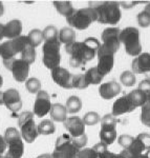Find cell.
Instances as JSON below:
<instances>
[{"label":"cell","instance_id":"cell-43","mask_svg":"<svg viewBox=\"0 0 150 158\" xmlns=\"http://www.w3.org/2000/svg\"><path fill=\"white\" fill-rule=\"evenodd\" d=\"M99 158H126V157L124 156L122 153H120V154H116V153H112L110 151H106V152L102 153V154H100Z\"/></svg>","mask_w":150,"mask_h":158},{"label":"cell","instance_id":"cell-5","mask_svg":"<svg viewBox=\"0 0 150 158\" xmlns=\"http://www.w3.org/2000/svg\"><path fill=\"white\" fill-rule=\"evenodd\" d=\"M120 40L123 43L125 52L128 55L136 57L142 53V44L140 41V32L136 27H126L120 33Z\"/></svg>","mask_w":150,"mask_h":158},{"label":"cell","instance_id":"cell-45","mask_svg":"<svg viewBox=\"0 0 150 158\" xmlns=\"http://www.w3.org/2000/svg\"><path fill=\"white\" fill-rule=\"evenodd\" d=\"M6 149H7V146H6V139H4L3 136L0 135V156L6 151Z\"/></svg>","mask_w":150,"mask_h":158},{"label":"cell","instance_id":"cell-54","mask_svg":"<svg viewBox=\"0 0 150 158\" xmlns=\"http://www.w3.org/2000/svg\"><path fill=\"white\" fill-rule=\"evenodd\" d=\"M2 85H3V78H2V76L0 75V88L2 86Z\"/></svg>","mask_w":150,"mask_h":158},{"label":"cell","instance_id":"cell-39","mask_svg":"<svg viewBox=\"0 0 150 158\" xmlns=\"http://www.w3.org/2000/svg\"><path fill=\"white\" fill-rule=\"evenodd\" d=\"M134 138L132 136L128 134H122L120 137H119L118 141H119V144L123 148L124 150H128L129 148L131 147L132 142H133Z\"/></svg>","mask_w":150,"mask_h":158},{"label":"cell","instance_id":"cell-23","mask_svg":"<svg viewBox=\"0 0 150 158\" xmlns=\"http://www.w3.org/2000/svg\"><path fill=\"white\" fill-rule=\"evenodd\" d=\"M58 39L61 44L68 45L70 43L76 41V33L72 27H63L60 30L59 35H58Z\"/></svg>","mask_w":150,"mask_h":158},{"label":"cell","instance_id":"cell-6","mask_svg":"<svg viewBox=\"0 0 150 158\" xmlns=\"http://www.w3.org/2000/svg\"><path fill=\"white\" fill-rule=\"evenodd\" d=\"M7 151L4 158H21L24 152V144L20 132L15 128H7L4 133Z\"/></svg>","mask_w":150,"mask_h":158},{"label":"cell","instance_id":"cell-9","mask_svg":"<svg viewBox=\"0 0 150 158\" xmlns=\"http://www.w3.org/2000/svg\"><path fill=\"white\" fill-rule=\"evenodd\" d=\"M61 43L58 40L46 41L43 44V63L48 70H54L55 68L60 67L61 55H60Z\"/></svg>","mask_w":150,"mask_h":158},{"label":"cell","instance_id":"cell-21","mask_svg":"<svg viewBox=\"0 0 150 158\" xmlns=\"http://www.w3.org/2000/svg\"><path fill=\"white\" fill-rule=\"evenodd\" d=\"M49 114L54 121L64 122L66 119H67V111H66V108L63 104H60V103L53 104Z\"/></svg>","mask_w":150,"mask_h":158},{"label":"cell","instance_id":"cell-4","mask_svg":"<svg viewBox=\"0 0 150 158\" xmlns=\"http://www.w3.org/2000/svg\"><path fill=\"white\" fill-rule=\"evenodd\" d=\"M68 25L76 30H86L93 22L97 21V13L91 7L75 10V12L66 18Z\"/></svg>","mask_w":150,"mask_h":158},{"label":"cell","instance_id":"cell-20","mask_svg":"<svg viewBox=\"0 0 150 158\" xmlns=\"http://www.w3.org/2000/svg\"><path fill=\"white\" fill-rule=\"evenodd\" d=\"M22 32V22L18 19H14L4 24V37L9 40L21 36Z\"/></svg>","mask_w":150,"mask_h":158},{"label":"cell","instance_id":"cell-14","mask_svg":"<svg viewBox=\"0 0 150 158\" xmlns=\"http://www.w3.org/2000/svg\"><path fill=\"white\" fill-rule=\"evenodd\" d=\"M73 75L62 67H57L52 71L53 80L63 89H73Z\"/></svg>","mask_w":150,"mask_h":158},{"label":"cell","instance_id":"cell-18","mask_svg":"<svg viewBox=\"0 0 150 158\" xmlns=\"http://www.w3.org/2000/svg\"><path fill=\"white\" fill-rule=\"evenodd\" d=\"M133 110H136V108L133 106V104L131 103L130 99L128 98L127 95L122 96L118 99L116 101H114L113 106H112V115L114 117L121 116L123 114L130 113Z\"/></svg>","mask_w":150,"mask_h":158},{"label":"cell","instance_id":"cell-47","mask_svg":"<svg viewBox=\"0 0 150 158\" xmlns=\"http://www.w3.org/2000/svg\"><path fill=\"white\" fill-rule=\"evenodd\" d=\"M136 2H121L120 6H123L125 9H131L133 6H136Z\"/></svg>","mask_w":150,"mask_h":158},{"label":"cell","instance_id":"cell-53","mask_svg":"<svg viewBox=\"0 0 150 158\" xmlns=\"http://www.w3.org/2000/svg\"><path fill=\"white\" fill-rule=\"evenodd\" d=\"M145 156H146V158H150V149L145 152Z\"/></svg>","mask_w":150,"mask_h":158},{"label":"cell","instance_id":"cell-31","mask_svg":"<svg viewBox=\"0 0 150 158\" xmlns=\"http://www.w3.org/2000/svg\"><path fill=\"white\" fill-rule=\"evenodd\" d=\"M43 34V40L44 42L46 41H54V40H58V35L59 32L56 29V27L54 25H47L42 32Z\"/></svg>","mask_w":150,"mask_h":158},{"label":"cell","instance_id":"cell-41","mask_svg":"<svg viewBox=\"0 0 150 158\" xmlns=\"http://www.w3.org/2000/svg\"><path fill=\"white\" fill-rule=\"evenodd\" d=\"M100 155L97 153L93 148H86L80 150L78 158H99Z\"/></svg>","mask_w":150,"mask_h":158},{"label":"cell","instance_id":"cell-42","mask_svg":"<svg viewBox=\"0 0 150 158\" xmlns=\"http://www.w3.org/2000/svg\"><path fill=\"white\" fill-rule=\"evenodd\" d=\"M138 89L140 91L144 92L147 96V94L150 93V79H144V80H142L140 82Z\"/></svg>","mask_w":150,"mask_h":158},{"label":"cell","instance_id":"cell-32","mask_svg":"<svg viewBox=\"0 0 150 158\" xmlns=\"http://www.w3.org/2000/svg\"><path fill=\"white\" fill-rule=\"evenodd\" d=\"M27 38H29L30 44H32L34 48H36L38 45L41 44V42L43 40L42 31L38 30V29H34V30L30 31L29 35H27Z\"/></svg>","mask_w":150,"mask_h":158},{"label":"cell","instance_id":"cell-19","mask_svg":"<svg viewBox=\"0 0 150 158\" xmlns=\"http://www.w3.org/2000/svg\"><path fill=\"white\" fill-rule=\"evenodd\" d=\"M121 92V85L116 81H108L99 86V95L103 99H112Z\"/></svg>","mask_w":150,"mask_h":158},{"label":"cell","instance_id":"cell-37","mask_svg":"<svg viewBox=\"0 0 150 158\" xmlns=\"http://www.w3.org/2000/svg\"><path fill=\"white\" fill-rule=\"evenodd\" d=\"M116 118L112 114H106L101 119V128L116 129Z\"/></svg>","mask_w":150,"mask_h":158},{"label":"cell","instance_id":"cell-2","mask_svg":"<svg viewBox=\"0 0 150 158\" xmlns=\"http://www.w3.org/2000/svg\"><path fill=\"white\" fill-rule=\"evenodd\" d=\"M89 7L97 13V21L104 24L114 25L121 20L120 3L109 2H89Z\"/></svg>","mask_w":150,"mask_h":158},{"label":"cell","instance_id":"cell-16","mask_svg":"<svg viewBox=\"0 0 150 158\" xmlns=\"http://www.w3.org/2000/svg\"><path fill=\"white\" fill-rule=\"evenodd\" d=\"M3 104L10 111L18 112L22 108V100L19 92L15 89H9L3 92Z\"/></svg>","mask_w":150,"mask_h":158},{"label":"cell","instance_id":"cell-17","mask_svg":"<svg viewBox=\"0 0 150 158\" xmlns=\"http://www.w3.org/2000/svg\"><path fill=\"white\" fill-rule=\"evenodd\" d=\"M131 67L133 74H150V54L141 53L132 60Z\"/></svg>","mask_w":150,"mask_h":158},{"label":"cell","instance_id":"cell-35","mask_svg":"<svg viewBox=\"0 0 150 158\" xmlns=\"http://www.w3.org/2000/svg\"><path fill=\"white\" fill-rule=\"evenodd\" d=\"M120 81L125 86H132L136 83V76L130 71H124L120 76Z\"/></svg>","mask_w":150,"mask_h":158},{"label":"cell","instance_id":"cell-52","mask_svg":"<svg viewBox=\"0 0 150 158\" xmlns=\"http://www.w3.org/2000/svg\"><path fill=\"white\" fill-rule=\"evenodd\" d=\"M144 11H145V12H147V13H148V14L150 15V2H149V3H147V4H146V6H145V10H144Z\"/></svg>","mask_w":150,"mask_h":158},{"label":"cell","instance_id":"cell-27","mask_svg":"<svg viewBox=\"0 0 150 158\" xmlns=\"http://www.w3.org/2000/svg\"><path fill=\"white\" fill-rule=\"evenodd\" d=\"M54 6L56 10H57V12L62 16H65L66 18L69 17L75 12L72 2L69 1H56L54 2Z\"/></svg>","mask_w":150,"mask_h":158},{"label":"cell","instance_id":"cell-24","mask_svg":"<svg viewBox=\"0 0 150 158\" xmlns=\"http://www.w3.org/2000/svg\"><path fill=\"white\" fill-rule=\"evenodd\" d=\"M127 96H128V98L130 99L131 103L133 104L134 108H139V106H143L145 103L147 102V96L146 94L144 93V92L140 91L139 89H136V90L134 91H131L130 93L127 94Z\"/></svg>","mask_w":150,"mask_h":158},{"label":"cell","instance_id":"cell-13","mask_svg":"<svg viewBox=\"0 0 150 158\" xmlns=\"http://www.w3.org/2000/svg\"><path fill=\"white\" fill-rule=\"evenodd\" d=\"M52 102H50L49 95L46 91H40L37 94L36 100L34 102V115L37 117H44L47 114H49L50 109H52Z\"/></svg>","mask_w":150,"mask_h":158},{"label":"cell","instance_id":"cell-38","mask_svg":"<svg viewBox=\"0 0 150 158\" xmlns=\"http://www.w3.org/2000/svg\"><path fill=\"white\" fill-rule=\"evenodd\" d=\"M141 121L146 127H150V102L147 101L142 106L141 111Z\"/></svg>","mask_w":150,"mask_h":158},{"label":"cell","instance_id":"cell-12","mask_svg":"<svg viewBox=\"0 0 150 158\" xmlns=\"http://www.w3.org/2000/svg\"><path fill=\"white\" fill-rule=\"evenodd\" d=\"M120 33L121 30H119L118 27H107L102 33V45L111 51L113 54H116L120 49Z\"/></svg>","mask_w":150,"mask_h":158},{"label":"cell","instance_id":"cell-33","mask_svg":"<svg viewBox=\"0 0 150 158\" xmlns=\"http://www.w3.org/2000/svg\"><path fill=\"white\" fill-rule=\"evenodd\" d=\"M25 86H26V90L30 92V94H38L41 91V82H40L39 79L32 77L29 78L25 81Z\"/></svg>","mask_w":150,"mask_h":158},{"label":"cell","instance_id":"cell-50","mask_svg":"<svg viewBox=\"0 0 150 158\" xmlns=\"http://www.w3.org/2000/svg\"><path fill=\"white\" fill-rule=\"evenodd\" d=\"M4 13V6H3V3L0 2V16H2Z\"/></svg>","mask_w":150,"mask_h":158},{"label":"cell","instance_id":"cell-26","mask_svg":"<svg viewBox=\"0 0 150 158\" xmlns=\"http://www.w3.org/2000/svg\"><path fill=\"white\" fill-rule=\"evenodd\" d=\"M84 77H85V80H86V82H87V85H99V83H101L104 76L99 73L97 67H93V68H90L89 70L84 74Z\"/></svg>","mask_w":150,"mask_h":158},{"label":"cell","instance_id":"cell-40","mask_svg":"<svg viewBox=\"0 0 150 158\" xmlns=\"http://www.w3.org/2000/svg\"><path fill=\"white\" fill-rule=\"evenodd\" d=\"M138 23L142 27H148L150 25V15L147 12L142 11L138 14Z\"/></svg>","mask_w":150,"mask_h":158},{"label":"cell","instance_id":"cell-11","mask_svg":"<svg viewBox=\"0 0 150 158\" xmlns=\"http://www.w3.org/2000/svg\"><path fill=\"white\" fill-rule=\"evenodd\" d=\"M98 56V69L99 73L103 76L108 75L111 72L113 68V63H114V54L111 51H109L108 49H106L105 47H103L102 44L100 45L97 53Z\"/></svg>","mask_w":150,"mask_h":158},{"label":"cell","instance_id":"cell-44","mask_svg":"<svg viewBox=\"0 0 150 158\" xmlns=\"http://www.w3.org/2000/svg\"><path fill=\"white\" fill-rule=\"evenodd\" d=\"M93 149L95 150V151L98 153L99 155L102 154V153H104V152H106V151H108L107 146H106V144L104 143V142H102V141H100V142H98L97 144H95V146L93 147Z\"/></svg>","mask_w":150,"mask_h":158},{"label":"cell","instance_id":"cell-3","mask_svg":"<svg viewBox=\"0 0 150 158\" xmlns=\"http://www.w3.org/2000/svg\"><path fill=\"white\" fill-rule=\"evenodd\" d=\"M63 123L78 149H84L85 144L87 143V136L85 134V124L82 118L78 116H70L67 117Z\"/></svg>","mask_w":150,"mask_h":158},{"label":"cell","instance_id":"cell-55","mask_svg":"<svg viewBox=\"0 0 150 158\" xmlns=\"http://www.w3.org/2000/svg\"><path fill=\"white\" fill-rule=\"evenodd\" d=\"M147 101H149V102H150V93L147 94Z\"/></svg>","mask_w":150,"mask_h":158},{"label":"cell","instance_id":"cell-56","mask_svg":"<svg viewBox=\"0 0 150 158\" xmlns=\"http://www.w3.org/2000/svg\"><path fill=\"white\" fill-rule=\"evenodd\" d=\"M0 158H4L3 156H2V155H1V156H0Z\"/></svg>","mask_w":150,"mask_h":158},{"label":"cell","instance_id":"cell-8","mask_svg":"<svg viewBox=\"0 0 150 158\" xmlns=\"http://www.w3.org/2000/svg\"><path fill=\"white\" fill-rule=\"evenodd\" d=\"M80 149L73 143L72 137L68 134H63L58 137L53 152L54 158H78Z\"/></svg>","mask_w":150,"mask_h":158},{"label":"cell","instance_id":"cell-48","mask_svg":"<svg viewBox=\"0 0 150 158\" xmlns=\"http://www.w3.org/2000/svg\"><path fill=\"white\" fill-rule=\"evenodd\" d=\"M4 38V24L0 23V41Z\"/></svg>","mask_w":150,"mask_h":158},{"label":"cell","instance_id":"cell-7","mask_svg":"<svg viewBox=\"0 0 150 158\" xmlns=\"http://www.w3.org/2000/svg\"><path fill=\"white\" fill-rule=\"evenodd\" d=\"M18 123L20 128V135L22 139L27 143L34 142L38 137V128L34 119V113L22 112L18 117Z\"/></svg>","mask_w":150,"mask_h":158},{"label":"cell","instance_id":"cell-29","mask_svg":"<svg viewBox=\"0 0 150 158\" xmlns=\"http://www.w3.org/2000/svg\"><path fill=\"white\" fill-rule=\"evenodd\" d=\"M39 135H50L54 134L56 131V127L54 122L49 119H44L37 126Z\"/></svg>","mask_w":150,"mask_h":158},{"label":"cell","instance_id":"cell-51","mask_svg":"<svg viewBox=\"0 0 150 158\" xmlns=\"http://www.w3.org/2000/svg\"><path fill=\"white\" fill-rule=\"evenodd\" d=\"M3 104V92L0 91V106Z\"/></svg>","mask_w":150,"mask_h":158},{"label":"cell","instance_id":"cell-25","mask_svg":"<svg viewBox=\"0 0 150 158\" xmlns=\"http://www.w3.org/2000/svg\"><path fill=\"white\" fill-rule=\"evenodd\" d=\"M116 129H108V128H101L100 132H99V137L102 142L106 144V146H110L114 142L116 139Z\"/></svg>","mask_w":150,"mask_h":158},{"label":"cell","instance_id":"cell-46","mask_svg":"<svg viewBox=\"0 0 150 158\" xmlns=\"http://www.w3.org/2000/svg\"><path fill=\"white\" fill-rule=\"evenodd\" d=\"M123 153L125 154V156L127 158H146L145 156V154H139V155H130L129 154V152L127 151V150H123Z\"/></svg>","mask_w":150,"mask_h":158},{"label":"cell","instance_id":"cell-10","mask_svg":"<svg viewBox=\"0 0 150 158\" xmlns=\"http://www.w3.org/2000/svg\"><path fill=\"white\" fill-rule=\"evenodd\" d=\"M4 67L7 70L11 71L13 77L18 82H24L27 80L30 73V64H27L25 61L22 59H17L16 57L12 58L10 60L3 61Z\"/></svg>","mask_w":150,"mask_h":158},{"label":"cell","instance_id":"cell-49","mask_svg":"<svg viewBox=\"0 0 150 158\" xmlns=\"http://www.w3.org/2000/svg\"><path fill=\"white\" fill-rule=\"evenodd\" d=\"M37 158H54V157H53L52 154H42V155H39Z\"/></svg>","mask_w":150,"mask_h":158},{"label":"cell","instance_id":"cell-1","mask_svg":"<svg viewBox=\"0 0 150 158\" xmlns=\"http://www.w3.org/2000/svg\"><path fill=\"white\" fill-rule=\"evenodd\" d=\"M100 45V41L95 37L86 38L84 41H75L65 45L66 53L70 57V67L80 68L91 61L98 53Z\"/></svg>","mask_w":150,"mask_h":158},{"label":"cell","instance_id":"cell-36","mask_svg":"<svg viewBox=\"0 0 150 158\" xmlns=\"http://www.w3.org/2000/svg\"><path fill=\"white\" fill-rule=\"evenodd\" d=\"M88 86L87 82L85 80V77L83 74H78L73 75V89H78V90H84Z\"/></svg>","mask_w":150,"mask_h":158},{"label":"cell","instance_id":"cell-22","mask_svg":"<svg viewBox=\"0 0 150 158\" xmlns=\"http://www.w3.org/2000/svg\"><path fill=\"white\" fill-rule=\"evenodd\" d=\"M16 55H17V53H16V51H15V48H14V45H13L12 40H6V41L2 42L1 44H0V56H1L3 61L15 58Z\"/></svg>","mask_w":150,"mask_h":158},{"label":"cell","instance_id":"cell-28","mask_svg":"<svg viewBox=\"0 0 150 158\" xmlns=\"http://www.w3.org/2000/svg\"><path fill=\"white\" fill-rule=\"evenodd\" d=\"M65 108L67 113L69 114H76L81 111L82 109V101L78 96H70L69 98L66 100Z\"/></svg>","mask_w":150,"mask_h":158},{"label":"cell","instance_id":"cell-30","mask_svg":"<svg viewBox=\"0 0 150 158\" xmlns=\"http://www.w3.org/2000/svg\"><path fill=\"white\" fill-rule=\"evenodd\" d=\"M21 58L20 59H22L23 61L27 63V64H32V63H34L35 61V58H36V51H35V48L33 47V45H29L27 48H25V49L21 52Z\"/></svg>","mask_w":150,"mask_h":158},{"label":"cell","instance_id":"cell-34","mask_svg":"<svg viewBox=\"0 0 150 158\" xmlns=\"http://www.w3.org/2000/svg\"><path fill=\"white\" fill-rule=\"evenodd\" d=\"M85 126H96L97 123L101 121L100 115L97 112H88L82 118Z\"/></svg>","mask_w":150,"mask_h":158},{"label":"cell","instance_id":"cell-15","mask_svg":"<svg viewBox=\"0 0 150 158\" xmlns=\"http://www.w3.org/2000/svg\"><path fill=\"white\" fill-rule=\"evenodd\" d=\"M150 149V134L141 133L134 138L131 147L127 151L130 155L145 154V152Z\"/></svg>","mask_w":150,"mask_h":158}]
</instances>
